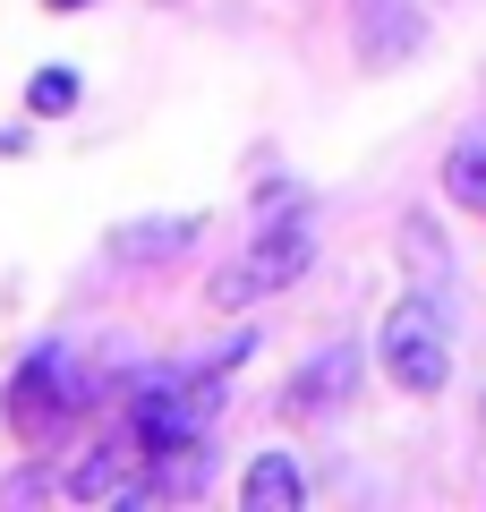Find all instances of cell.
I'll list each match as a JSON object with an SVG mask.
<instances>
[{"label": "cell", "instance_id": "1", "mask_svg": "<svg viewBox=\"0 0 486 512\" xmlns=\"http://www.w3.org/2000/svg\"><path fill=\"white\" fill-rule=\"evenodd\" d=\"M222 384L214 376H180V367H154V376L128 393V436H137V453H188V444H205V419H214Z\"/></svg>", "mask_w": 486, "mask_h": 512}, {"label": "cell", "instance_id": "2", "mask_svg": "<svg viewBox=\"0 0 486 512\" xmlns=\"http://www.w3.org/2000/svg\"><path fill=\"white\" fill-rule=\"evenodd\" d=\"M384 376L418 402H435L452 384V333H444V308L435 299H393L384 308Z\"/></svg>", "mask_w": 486, "mask_h": 512}, {"label": "cell", "instance_id": "3", "mask_svg": "<svg viewBox=\"0 0 486 512\" xmlns=\"http://www.w3.org/2000/svg\"><path fill=\"white\" fill-rule=\"evenodd\" d=\"M307 256H316V205H307V197H290L282 214H273L265 231H256L248 265H239V274H222V282H214V299L282 291V282H299V274H307Z\"/></svg>", "mask_w": 486, "mask_h": 512}, {"label": "cell", "instance_id": "4", "mask_svg": "<svg viewBox=\"0 0 486 512\" xmlns=\"http://www.w3.org/2000/svg\"><path fill=\"white\" fill-rule=\"evenodd\" d=\"M418 9L410 0H359V60L367 69H393V60H410L418 52Z\"/></svg>", "mask_w": 486, "mask_h": 512}, {"label": "cell", "instance_id": "5", "mask_svg": "<svg viewBox=\"0 0 486 512\" xmlns=\"http://www.w3.org/2000/svg\"><path fill=\"white\" fill-rule=\"evenodd\" d=\"M350 376H359V350H350V342L316 350V359L299 367V384H290V419H324V410H342L350 402Z\"/></svg>", "mask_w": 486, "mask_h": 512}, {"label": "cell", "instance_id": "6", "mask_svg": "<svg viewBox=\"0 0 486 512\" xmlns=\"http://www.w3.org/2000/svg\"><path fill=\"white\" fill-rule=\"evenodd\" d=\"M43 402H52V410H69V402H77V384H69V359H60V350H35V359L18 367V393H9V419H18L26 436H35V427H43Z\"/></svg>", "mask_w": 486, "mask_h": 512}, {"label": "cell", "instance_id": "7", "mask_svg": "<svg viewBox=\"0 0 486 512\" xmlns=\"http://www.w3.org/2000/svg\"><path fill=\"white\" fill-rule=\"evenodd\" d=\"M239 504H248V512H299L307 504V478L290 470V453H256L248 478H239Z\"/></svg>", "mask_w": 486, "mask_h": 512}, {"label": "cell", "instance_id": "8", "mask_svg": "<svg viewBox=\"0 0 486 512\" xmlns=\"http://www.w3.org/2000/svg\"><path fill=\"white\" fill-rule=\"evenodd\" d=\"M128 453H137V444H94V453L77 461V470L60 478V487H69L77 504H120V495L137 487V478H128Z\"/></svg>", "mask_w": 486, "mask_h": 512}, {"label": "cell", "instance_id": "9", "mask_svg": "<svg viewBox=\"0 0 486 512\" xmlns=\"http://www.w3.org/2000/svg\"><path fill=\"white\" fill-rule=\"evenodd\" d=\"M444 197L461 205V214H486V128L452 137V154H444Z\"/></svg>", "mask_w": 486, "mask_h": 512}, {"label": "cell", "instance_id": "10", "mask_svg": "<svg viewBox=\"0 0 486 512\" xmlns=\"http://www.w3.org/2000/svg\"><path fill=\"white\" fill-rule=\"evenodd\" d=\"M26 111H35V120H60V111H77V69H43L35 86H26Z\"/></svg>", "mask_w": 486, "mask_h": 512}, {"label": "cell", "instance_id": "11", "mask_svg": "<svg viewBox=\"0 0 486 512\" xmlns=\"http://www.w3.org/2000/svg\"><path fill=\"white\" fill-rule=\"evenodd\" d=\"M188 231H197V222H145V231L120 239V256H128V265H145V256H162L171 239H188Z\"/></svg>", "mask_w": 486, "mask_h": 512}, {"label": "cell", "instance_id": "12", "mask_svg": "<svg viewBox=\"0 0 486 512\" xmlns=\"http://www.w3.org/2000/svg\"><path fill=\"white\" fill-rule=\"evenodd\" d=\"M401 239H410V265H418V274H444V248H435V231H427V222H410V231H401Z\"/></svg>", "mask_w": 486, "mask_h": 512}, {"label": "cell", "instance_id": "13", "mask_svg": "<svg viewBox=\"0 0 486 512\" xmlns=\"http://www.w3.org/2000/svg\"><path fill=\"white\" fill-rule=\"evenodd\" d=\"M43 9H86V0H43Z\"/></svg>", "mask_w": 486, "mask_h": 512}]
</instances>
